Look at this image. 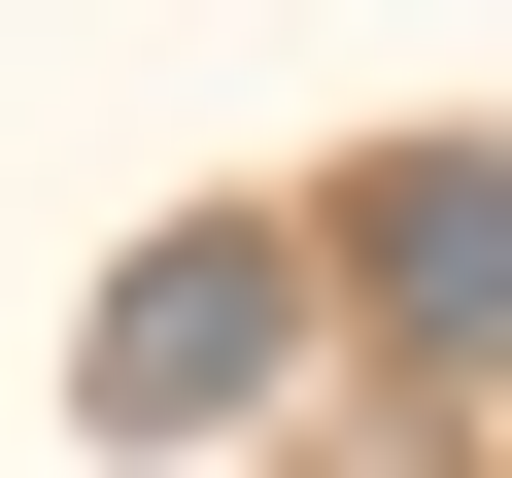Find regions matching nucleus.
Segmentation results:
<instances>
[{
    "mask_svg": "<svg viewBox=\"0 0 512 478\" xmlns=\"http://www.w3.org/2000/svg\"><path fill=\"white\" fill-rule=\"evenodd\" d=\"M308 308H342V274H308L274 205H171L137 274L69 308V444H137V478H171V444H239V410L308 376Z\"/></svg>",
    "mask_w": 512,
    "mask_h": 478,
    "instance_id": "nucleus-1",
    "label": "nucleus"
},
{
    "mask_svg": "<svg viewBox=\"0 0 512 478\" xmlns=\"http://www.w3.org/2000/svg\"><path fill=\"white\" fill-rule=\"evenodd\" d=\"M342 308H376L410 410H512V137H410V171L342 205Z\"/></svg>",
    "mask_w": 512,
    "mask_h": 478,
    "instance_id": "nucleus-2",
    "label": "nucleus"
}]
</instances>
